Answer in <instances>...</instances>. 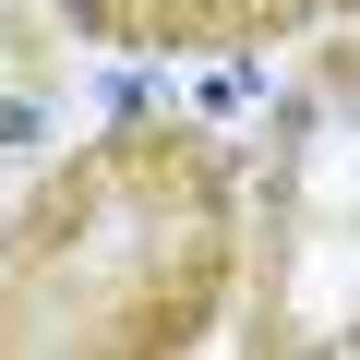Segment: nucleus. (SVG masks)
I'll list each match as a JSON object with an SVG mask.
<instances>
[{
  "mask_svg": "<svg viewBox=\"0 0 360 360\" xmlns=\"http://www.w3.org/2000/svg\"><path fill=\"white\" fill-rule=\"evenodd\" d=\"M72 13H96V0H72Z\"/></svg>",
  "mask_w": 360,
  "mask_h": 360,
  "instance_id": "1",
  "label": "nucleus"
}]
</instances>
